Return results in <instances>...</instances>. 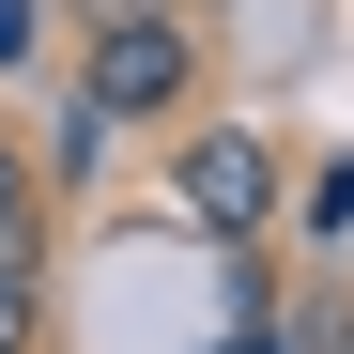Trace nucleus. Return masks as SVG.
<instances>
[{
    "mask_svg": "<svg viewBox=\"0 0 354 354\" xmlns=\"http://www.w3.org/2000/svg\"><path fill=\"white\" fill-rule=\"evenodd\" d=\"M77 93L108 108V124H185V93H201V31H185V0L77 16Z\"/></svg>",
    "mask_w": 354,
    "mask_h": 354,
    "instance_id": "1",
    "label": "nucleus"
},
{
    "mask_svg": "<svg viewBox=\"0 0 354 354\" xmlns=\"http://www.w3.org/2000/svg\"><path fill=\"white\" fill-rule=\"evenodd\" d=\"M169 216H185L201 247H262V216H277V139H262V124H185Z\"/></svg>",
    "mask_w": 354,
    "mask_h": 354,
    "instance_id": "2",
    "label": "nucleus"
},
{
    "mask_svg": "<svg viewBox=\"0 0 354 354\" xmlns=\"http://www.w3.org/2000/svg\"><path fill=\"white\" fill-rule=\"evenodd\" d=\"M31 154H46V185H93V169H108V108H93V93H62V124H46Z\"/></svg>",
    "mask_w": 354,
    "mask_h": 354,
    "instance_id": "3",
    "label": "nucleus"
},
{
    "mask_svg": "<svg viewBox=\"0 0 354 354\" xmlns=\"http://www.w3.org/2000/svg\"><path fill=\"white\" fill-rule=\"evenodd\" d=\"M0 354H46V247H0Z\"/></svg>",
    "mask_w": 354,
    "mask_h": 354,
    "instance_id": "4",
    "label": "nucleus"
},
{
    "mask_svg": "<svg viewBox=\"0 0 354 354\" xmlns=\"http://www.w3.org/2000/svg\"><path fill=\"white\" fill-rule=\"evenodd\" d=\"M0 247H46V154L0 139Z\"/></svg>",
    "mask_w": 354,
    "mask_h": 354,
    "instance_id": "5",
    "label": "nucleus"
},
{
    "mask_svg": "<svg viewBox=\"0 0 354 354\" xmlns=\"http://www.w3.org/2000/svg\"><path fill=\"white\" fill-rule=\"evenodd\" d=\"M277 354H354V292H308V308H292V339Z\"/></svg>",
    "mask_w": 354,
    "mask_h": 354,
    "instance_id": "6",
    "label": "nucleus"
},
{
    "mask_svg": "<svg viewBox=\"0 0 354 354\" xmlns=\"http://www.w3.org/2000/svg\"><path fill=\"white\" fill-rule=\"evenodd\" d=\"M0 62H46V0H0Z\"/></svg>",
    "mask_w": 354,
    "mask_h": 354,
    "instance_id": "7",
    "label": "nucleus"
}]
</instances>
